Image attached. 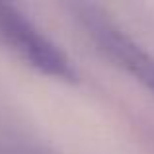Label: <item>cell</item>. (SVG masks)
Segmentation results:
<instances>
[{
  "label": "cell",
  "instance_id": "1",
  "mask_svg": "<svg viewBox=\"0 0 154 154\" xmlns=\"http://www.w3.org/2000/svg\"><path fill=\"white\" fill-rule=\"evenodd\" d=\"M0 39L26 63L59 80L74 82L76 70L63 51L51 43L20 10L0 2Z\"/></svg>",
  "mask_w": 154,
  "mask_h": 154
},
{
  "label": "cell",
  "instance_id": "2",
  "mask_svg": "<svg viewBox=\"0 0 154 154\" xmlns=\"http://www.w3.org/2000/svg\"><path fill=\"white\" fill-rule=\"evenodd\" d=\"M74 12L100 51H103L111 60H115L154 94V57L148 55L127 33H123V29H119V26L113 23L100 8L92 4H76Z\"/></svg>",
  "mask_w": 154,
  "mask_h": 154
}]
</instances>
